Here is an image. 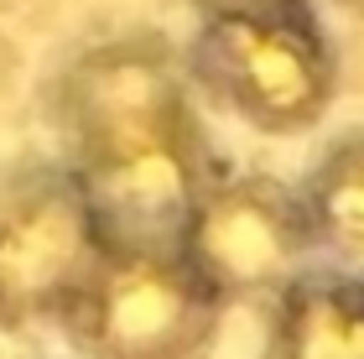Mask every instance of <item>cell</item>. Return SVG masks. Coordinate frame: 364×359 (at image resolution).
<instances>
[{"instance_id":"cell-8","label":"cell","mask_w":364,"mask_h":359,"mask_svg":"<svg viewBox=\"0 0 364 359\" xmlns=\"http://www.w3.org/2000/svg\"><path fill=\"white\" fill-rule=\"evenodd\" d=\"M296 198L318 250L338 260H364V125L323 146L296 183Z\"/></svg>"},{"instance_id":"cell-3","label":"cell","mask_w":364,"mask_h":359,"mask_svg":"<svg viewBox=\"0 0 364 359\" xmlns=\"http://www.w3.org/2000/svg\"><path fill=\"white\" fill-rule=\"evenodd\" d=\"M312 255H318V240L302 214L296 183L260 172L213 177L177 245V260L203 282L219 307L281 297L296 276L312 271Z\"/></svg>"},{"instance_id":"cell-6","label":"cell","mask_w":364,"mask_h":359,"mask_svg":"<svg viewBox=\"0 0 364 359\" xmlns=\"http://www.w3.org/2000/svg\"><path fill=\"white\" fill-rule=\"evenodd\" d=\"M105 255H177L208 193L203 130H177L89 161H63Z\"/></svg>"},{"instance_id":"cell-4","label":"cell","mask_w":364,"mask_h":359,"mask_svg":"<svg viewBox=\"0 0 364 359\" xmlns=\"http://www.w3.org/2000/svg\"><path fill=\"white\" fill-rule=\"evenodd\" d=\"M219 318L177 255H105L58 323L89 359H198Z\"/></svg>"},{"instance_id":"cell-2","label":"cell","mask_w":364,"mask_h":359,"mask_svg":"<svg viewBox=\"0 0 364 359\" xmlns=\"http://www.w3.org/2000/svg\"><path fill=\"white\" fill-rule=\"evenodd\" d=\"M53 125L68 146V161L193 130L198 115L182 53L156 31L78 53L53 84Z\"/></svg>"},{"instance_id":"cell-5","label":"cell","mask_w":364,"mask_h":359,"mask_svg":"<svg viewBox=\"0 0 364 359\" xmlns=\"http://www.w3.org/2000/svg\"><path fill=\"white\" fill-rule=\"evenodd\" d=\"M105 260L68 167L0 172V323L63 318Z\"/></svg>"},{"instance_id":"cell-1","label":"cell","mask_w":364,"mask_h":359,"mask_svg":"<svg viewBox=\"0 0 364 359\" xmlns=\"http://www.w3.org/2000/svg\"><path fill=\"white\" fill-rule=\"evenodd\" d=\"M182 68L193 89L260 136H307L338 100V47L312 0L198 21Z\"/></svg>"},{"instance_id":"cell-9","label":"cell","mask_w":364,"mask_h":359,"mask_svg":"<svg viewBox=\"0 0 364 359\" xmlns=\"http://www.w3.org/2000/svg\"><path fill=\"white\" fill-rule=\"evenodd\" d=\"M198 11V21H224V16H260L281 6H302V0H188Z\"/></svg>"},{"instance_id":"cell-10","label":"cell","mask_w":364,"mask_h":359,"mask_svg":"<svg viewBox=\"0 0 364 359\" xmlns=\"http://www.w3.org/2000/svg\"><path fill=\"white\" fill-rule=\"evenodd\" d=\"M338 11H354V16H364V0H333Z\"/></svg>"},{"instance_id":"cell-7","label":"cell","mask_w":364,"mask_h":359,"mask_svg":"<svg viewBox=\"0 0 364 359\" xmlns=\"http://www.w3.org/2000/svg\"><path fill=\"white\" fill-rule=\"evenodd\" d=\"M271 359H364V271H307L276 297Z\"/></svg>"}]
</instances>
